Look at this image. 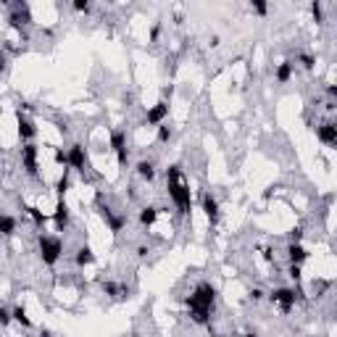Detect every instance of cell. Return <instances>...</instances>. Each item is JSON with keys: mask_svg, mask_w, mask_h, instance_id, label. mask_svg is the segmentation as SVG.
<instances>
[{"mask_svg": "<svg viewBox=\"0 0 337 337\" xmlns=\"http://www.w3.org/2000/svg\"><path fill=\"white\" fill-rule=\"evenodd\" d=\"M216 306V287L211 282H197L192 295L187 298V311H190V319L195 324H203L208 327L211 324V313Z\"/></svg>", "mask_w": 337, "mask_h": 337, "instance_id": "1", "label": "cell"}, {"mask_svg": "<svg viewBox=\"0 0 337 337\" xmlns=\"http://www.w3.org/2000/svg\"><path fill=\"white\" fill-rule=\"evenodd\" d=\"M166 192L171 197V203L177 206V211L182 216H190V208H192L190 184L182 179V166H177V164H171L166 169Z\"/></svg>", "mask_w": 337, "mask_h": 337, "instance_id": "2", "label": "cell"}, {"mask_svg": "<svg viewBox=\"0 0 337 337\" xmlns=\"http://www.w3.org/2000/svg\"><path fill=\"white\" fill-rule=\"evenodd\" d=\"M37 250H40V258H42L45 266H55L58 258L63 255V242H61V237L40 235L37 237Z\"/></svg>", "mask_w": 337, "mask_h": 337, "instance_id": "3", "label": "cell"}, {"mask_svg": "<svg viewBox=\"0 0 337 337\" xmlns=\"http://www.w3.org/2000/svg\"><path fill=\"white\" fill-rule=\"evenodd\" d=\"M269 300L282 313H290V311L295 308V303H298V293H295L293 287H274L272 293H269Z\"/></svg>", "mask_w": 337, "mask_h": 337, "instance_id": "4", "label": "cell"}, {"mask_svg": "<svg viewBox=\"0 0 337 337\" xmlns=\"http://www.w3.org/2000/svg\"><path fill=\"white\" fill-rule=\"evenodd\" d=\"M21 166H24L27 177L37 179V169H40V150L34 143H24V148H21Z\"/></svg>", "mask_w": 337, "mask_h": 337, "instance_id": "5", "label": "cell"}, {"mask_svg": "<svg viewBox=\"0 0 337 337\" xmlns=\"http://www.w3.org/2000/svg\"><path fill=\"white\" fill-rule=\"evenodd\" d=\"M111 150L116 153L119 166H126V161H129V148H126V129H113V132H111Z\"/></svg>", "mask_w": 337, "mask_h": 337, "instance_id": "6", "label": "cell"}, {"mask_svg": "<svg viewBox=\"0 0 337 337\" xmlns=\"http://www.w3.org/2000/svg\"><path fill=\"white\" fill-rule=\"evenodd\" d=\"M169 119V103L166 100H158L156 106H150L148 113H145V124L148 126H161Z\"/></svg>", "mask_w": 337, "mask_h": 337, "instance_id": "7", "label": "cell"}, {"mask_svg": "<svg viewBox=\"0 0 337 337\" xmlns=\"http://www.w3.org/2000/svg\"><path fill=\"white\" fill-rule=\"evenodd\" d=\"M32 21V14H29V8H27V3L24 0H19V6L8 14V27L11 29H21V27H27Z\"/></svg>", "mask_w": 337, "mask_h": 337, "instance_id": "8", "label": "cell"}, {"mask_svg": "<svg viewBox=\"0 0 337 337\" xmlns=\"http://www.w3.org/2000/svg\"><path fill=\"white\" fill-rule=\"evenodd\" d=\"M66 169H74V171H79L85 177V169H87V153H85V148L79 145V143H74L72 148H69V166Z\"/></svg>", "mask_w": 337, "mask_h": 337, "instance_id": "9", "label": "cell"}, {"mask_svg": "<svg viewBox=\"0 0 337 337\" xmlns=\"http://www.w3.org/2000/svg\"><path fill=\"white\" fill-rule=\"evenodd\" d=\"M316 137H319V143H324V145H329V148L337 150V124L334 121H321L316 126Z\"/></svg>", "mask_w": 337, "mask_h": 337, "instance_id": "10", "label": "cell"}, {"mask_svg": "<svg viewBox=\"0 0 337 337\" xmlns=\"http://www.w3.org/2000/svg\"><path fill=\"white\" fill-rule=\"evenodd\" d=\"M200 203H203V214H206V219H208V224L216 227V224H219V216H222V211H219V200H216L211 192H206Z\"/></svg>", "mask_w": 337, "mask_h": 337, "instance_id": "11", "label": "cell"}, {"mask_svg": "<svg viewBox=\"0 0 337 337\" xmlns=\"http://www.w3.org/2000/svg\"><path fill=\"white\" fill-rule=\"evenodd\" d=\"M16 124H19V137H21V140H24V143H32L34 134H37V129H34L32 119H27V116L21 113V108L16 111Z\"/></svg>", "mask_w": 337, "mask_h": 337, "instance_id": "12", "label": "cell"}, {"mask_svg": "<svg viewBox=\"0 0 337 337\" xmlns=\"http://www.w3.org/2000/svg\"><path fill=\"white\" fill-rule=\"evenodd\" d=\"M53 222L58 227V232H63L69 227V222H72V216H69V206L63 203V197H58V203H55V214H53Z\"/></svg>", "mask_w": 337, "mask_h": 337, "instance_id": "13", "label": "cell"}, {"mask_svg": "<svg viewBox=\"0 0 337 337\" xmlns=\"http://www.w3.org/2000/svg\"><path fill=\"white\" fill-rule=\"evenodd\" d=\"M74 263L79 266V269H85V266H92V263H95V253H92V248H90V245L77 248V253H74Z\"/></svg>", "mask_w": 337, "mask_h": 337, "instance_id": "14", "label": "cell"}, {"mask_svg": "<svg viewBox=\"0 0 337 337\" xmlns=\"http://www.w3.org/2000/svg\"><path fill=\"white\" fill-rule=\"evenodd\" d=\"M293 72H295V63H293V61H290V58H287V61H282L280 66H277V72H274V79H277V82H280V85H287L290 79H293Z\"/></svg>", "mask_w": 337, "mask_h": 337, "instance_id": "15", "label": "cell"}, {"mask_svg": "<svg viewBox=\"0 0 337 337\" xmlns=\"http://www.w3.org/2000/svg\"><path fill=\"white\" fill-rule=\"evenodd\" d=\"M287 258H290V263H303L308 258V250L300 245V242H290L287 245Z\"/></svg>", "mask_w": 337, "mask_h": 337, "instance_id": "16", "label": "cell"}, {"mask_svg": "<svg viewBox=\"0 0 337 337\" xmlns=\"http://www.w3.org/2000/svg\"><path fill=\"white\" fill-rule=\"evenodd\" d=\"M158 216H161V208H156V206L140 208V224H143V227H153V224L158 222Z\"/></svg>", "mask_w": 337, "mask_h": 337, "instance_id": "17", "label": "cell"}, {"mask_svg": "<svg viewBox=\"0 0 337 337\" xmlns=\"http://www.w3.org/2000/svg\"><path fill=\"white\" fill-rule=\"evenodd\" d=\"M134 171H137V177L145 179V182L156 179V164H153V161H140V164L134 166Z\"/></svg>", "mask_w": 337, "mask_h": 337, "instance_id": "18", "label": "cell"}, {"mask_svg": "<svg viewBox=\"0 0 337 337\" xmlns=\"http://www.w3.org/2000/svg\"><path fill=\"white\" fill-rule=\"evenodd\" d=\"M103 293H106L108 298H126L129 295V287H124V285H119V282H103Z\"/></svg>", "mask_w": 337, "mask_h": 337, "instance_id": "19", "label": "cell"}, {"mask_svg": "<svg viewBox=\"0 0 337 337\" xmlns=\"http://www.w3.org/2000/svg\"><path fill=\"white\" fill-rule=\"evenodd\" d=\"M16 232V219L11 214H3V219H0V235L3 237H14Z\"/></svg>", "mask_w": 337, "mask_h": 337, "instance_id": "20", "label": "cell"}, {"mask_svg": "<svg viewBox=\"0 0 337 337\" xmlns=\"http://www.w3.org/2000/svg\"><path fill=\"white\" fill-rule=\"evenodd\" d=\"M106 224H108V229L113 232V235H119V232L126 227V214H113Z\"/></svg>", "mask_w": 337, "mask_h": 337, "instance_id": "21", "label": "cell"}, {"mask_svg": "<svg viewBox=\"0 0 337 337\" xmlns=\"http://www.w3.org/2000/svg\"><path fill=\"white\" fill-rule=\"evenodd\" d=\"M24 211L29 214V219H32V222H34V227H42L45 222H48V216H42V211H40V208H37V206H27V208H24Z\"/></svg>", "mask_w": 337, "mask_h": 337, "instance_id": "22", "label": "cell"}, {"mask_svg": "<svg viewBox=\"0 0 337 337\" xmlns=\"http://www.w3.org/2000/svg\"><path fill=\"white\" fill-rule=\"evenodd\" d=\"M14 319L21 324V327H24V329H32V319L27 316V311H24V306H16L14 308Z\"/></svg>", "mask_w": 337, "mask_h": 337, "instance_id": "23", "label": "cell"}, {"mask_svg": "<svg viewBox=\"0 0 337 337\" xmlns=\"http://www.w3.org/2000/svg\"><path fill=\"white\" fill-rule=\"evenodd\" d=\"M311 16H313V21L321 27L324 24V8H321V0H311Z\"/></svg>", "mask_w": 337, "mask_h": 337, "instance_id": "24", "label": "cell"}, {"mask_svg": "<svg viewBox=\"0 0 337 337\" xmlns=\"http://www.w3.org/2000/svg\"><path fill=\"white\" fill-rule=\"evenodd\" d=\"M248 3H250V8H253L258 16H266V14H269V0H248Z\"/></svg>", "mask_w": 337, "mask_h": 337, "instance_id": "25", "label": "cell"}, {"mask_svg": "<svg viewBox=\"0 0 337 337\" xmlns=\"http://www.w3.org/2000/svg\"><path fill=\"white\" fill-rule=\"evenodd\" d=\"M298 61H300V66H303L306 72H313V66H316V58H313L311 53H300Z\"/></svg>", "mask_w": 337, "mask_h": 337, "instance_id": "26", "label": "cell"}, {"mask_svg": "<svg viewBox=\"0 0 337 337\" xmlns=\"http://www.w3.org/2000/svg\"><path fill=\"white\" fill-rule=\"evenodd\" d=\"M69 184H72V182H69V171L63 169V177H61V179H58V184H55V192H58V197H63V195H66V190H69Z\"/></svg>", "mask_w": 337, "mask_h": 337, "instance_id": "27", "label": "cell"}, {"mask_svg": "<svg viewBox=\"0 0 337 337\" xmlns=\"http://www.w3.org/2000/svg\"><path fill=\"white\" fill-rule=\"evenodd\" d=\"M92 6V0H72V8L77 11V14H87Z\"/></svg>", "mask_w": 337, "mask_h": 337, "instance_id": "28", "label": "cell"}, {"mask_svg": "<svg viewBox=\"0 0 337 337\" xmlns=\"http://www.w3.org/2000/svg\"><path fill=\"white\" fill-rule=\"evenodd\" d=\"M287 274H290V280H293V282H300V280H303V272H300V263H290Z\"/></svg>", "mask_w": 337, "mask_h": 337, "instance_id": "29", "label": "cell"}, {"mask_svg": "<svg viewBox=\"0 0 337 337\" xmlns=\"http://www.w3.org/2000/svg\"><path fill=\"white\" fill-rule=\"evenodd\" d=\"M171 140V126H166V121L158 126V143H169Z\"/></svg>", "mask_w": 337, "mask_h": 337, "instance_id": "30", "label": "cell"}, {"mask_svg": "<svg viewBox=\"0 0 337 337\" xmlns=\"http://www.w3.org/2000/svg\"><path fill=\"white\" fill-rule=\"evenodd\" d=\"M303 235H306V229L303 227H293V229H290V242H300V240H303Z\"/></svg>", "mask_w": 337, "mask_h": 337, "instance_id": "31", "label": "cell"}, {"mask_svg": "<svg viewBox=\"0 0 337 337\" xmlns=\"http://www.w3.org/2000/svg\"><path fill=\"white\" fill-rule=\"evenodd\" d=\"M11 319H14V311H8V308H0V327H8L11 324Z\"/></svg>", "mask_w": 337, "mask_h": 337, "instance_id": "32", "label": "cell"}, {"mask_svg": "<svg viewBox=\"0 0 337 337\" xmlns=\"http://www.w3.org/2000/svg\"><path fill=\"white\" fill-rule=\"evenodd\" d=\"M53 161L58 166H69V153H63V150H55L53 153Z\"/></svg>", "mask_w": 337, "mask_h": 337, "instance_id": "33", "label": "cell"}, {"mask_svg": "<svg viewBox=\"0 0 337 337\" xmlns=\"http://www.w3.org/2000/svg\"><path fill=\"white\" fill-rule=\"evenodd\" d=\"M263 298H266V293H263L261 287H253L250 290V300H253V303H258V300H263Z\"/></svg>", "mask_w": 337, "mask_h": 337, "instance_id": "34", "label": "cell"}, {"mask_svg": "<svg viewBox=\"0 0 337 337\" xmlns=\"http://www.w3.org/2000/svg\"><path fill=\"white\" fill-rule=\"evenodd\" d=\"M161 37V24H153V29H150V42H156Z\"/></svg>", "mask_w": 337, "mask_h": 337, "instance_id": "35", "label": "cell"}, {"mask_svg": "<svg viewBox=\"0 0 337 337\" xmlns=\"http://www.w3.org/2000/svg\"><path fill=\"white\" fill-rule=\"evenodd\" d=\"M327 95H329L332 100H337V85H327Z\"/></svg>", "mask_w": 337, "mask_h": 337, "instance_id": "36", "label": "cell"}, {"mask_svg": "<svg viewBox=\"0 0 337 337\" xmlns=\"http://www.w3.org/2000/svg\"><path fill=\"white\" fill-rule=\"evenodd\" d=\"M148 253H150V248H148V245H140V248H137V255H140V258H145Z\"/></svg>", "mask_w": 337, "mask_h": 337, "instance_id": "37", "label": "cell"}, {"mask_svg": "<svg viewBox=\"0 0 337 337\" xmlns=\"http://www.w3.org/2000/svg\"><path fill=\"white\" fill-rule=\"evenodd\" d=\"M171 95H174V87H171V85H169V87H164V100H166V98L171 100Z\"/></svg>", "mask_w": 337, "mask_h": 337, "instance_id": "38", "label": "cell"}, {"mask_svg": "<svg viewBox=\"0 0 337 337\" xmlns=\"http://www.w3.org/2000/svg\"><path fill=\"white\" fill-rule=\"evenodd\" d=\"M219 45H222V40H219V34H214V37H211V48H219Z\"/></svg>", "mask_w": 337, "mask_h": 337, "instance_id": "39", "label": "cell"}, {"mask_svg": "<svg viewBox=\"0 0 337 337\" xmlns=\"http://www.w3.org/2000/svg\"><path fill=\"white\" fill-rule=\"evenodd\" d=\"M174 24H184V16L182 14H174Z\"/></svg>", "mask_w": 337, "mask_h": 337, "instance_id": "40", "label": "cell"}, {"mask_svg": "<svg viewBox=\"0 0 337 337\" xmlns=\"http://www.w3.org/2000/svg\"><path fill=\"white\" fill-rule=\"evenodd\" d=\"M3 3H11V0H3Z\"/></svg>", "mask_w": 337, "mask_h": 337, "instance_id": "41", "label": "cell"}]
</instances>
